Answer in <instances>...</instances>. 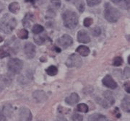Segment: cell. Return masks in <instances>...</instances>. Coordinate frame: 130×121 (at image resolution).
<instances>
[{"label": "cell", "instance_id": "obj_1", "mask_svg": "<svg viewBox=\"0 0 130 121\" xmlns=\"http://www.w3.org/2000/svg\"><path fill=\"white\" fill-rule=\"evenodd\" d=\"M16 19L9 14H5L0 21V30L5 34H10L17 26Z\"/></svg>", "mask_w": 130, "mask_h": 121}, {"label": "cell", "instance_id": "obj_2", "mask_svg": "<svg viewBox=\"0 0 130 121\" xmlns=\"http://www.w3.org/2000/svg\"><path fill=\"white\" fill-rule=\"evenodd\" d=\"M121 12L119 9L113 7L109 3H105L104 5V17L108 22L114 23H116L121 17Z\"/></svg>", "mask_w": 130, "mask_h": 121}, {"label": "cell", "instance_id": "obj_3", "mask_svg": "<svg viewBox=\"0 0 130 121\" xmlns=\"http://www.w3.org/2000/svg\"><path fill=\"white\" fill-rule=\"evenodd\" d=\"M64 25L68 29H74L78 24V17L76 12L67 9L62 14Z\"/></svg>", "mask_w": 130, "mask_h": 121}, {"label": "cell", "instance_id": "obj_4", "mask_svg": "<svg viewBox=\"0 0 130 121\" xmlns=\"http://www.w3.org/2000/svg\"><path fill=\"white\" fill-rule=\"evenodd\" d=\"M23 68V62L19 58H12L7 63L8 71L12 74H18Z\"/></svg>", "mask_w": 130, "mask_h": 121}, {"label": "cell", "instance_id": "obj_5", "mask_svg": "<svg viewBox=\"0 0 130 121\" xmlns=\"http://www.w3.org/2000/svg\"><path fill=\"white\" fill-rule=\"evenodd\" d=\"M103 99H100L99 103L104 108H108L115 103V97H113V94L111 92L109 91L103 92Z\"/></svg>", "mask_w": 130, "mask_h": 121}, {"label": "cell", "instance_id": "obj_6", "mask_svg": "<svg viewBox=\"0 0 130 121\" xmlns=\"http://www.w3.org/2000/svg\"><path fill=\"white\" fill-rule=\"evenodd\" d=\"M82 59L77 54L73 53L70 55L67 60L66 61V66L69 68H73V67H79L82 65Z\"/></svg>", "mask_w": 130, "mask_h": 121}, {"label": "cell", "instance_id": "obj_7", "mask_svg": "<svg viewBox=\"0 0 130 121\" xmlns=\"http://www.w3.org/2000/svg\"><path fill=\"white\" fill-rule=\"evenodd\" d=\"M32 115L31 111L26 107H22L19 110L20 121H31Z\"/></svg>", "mask_w": 130, "mask_h": 121}, {"label": "cell", "instance_id": "obj_8", "mask_svg": "<svg viewBox=\"0 0 130 121\" xmlns=\"http://www.w3.org/2000/svg\"><path fill=\"white\" fill-rule=\"evenodd\" d=\"M24 52L28 58L32 59L36 56V46L32 43H26L24 46Z\"/></svg>", "mask_w": 130, "mask_h": 121}, {"label": "cell", "instance_id": "obj_9", "mask_svg": "<svg viewBox=\"0 0 130 121\" xmlns=\"http://www.w3.org/2000/svg\"><path fill=\"white\" fill-rule=\"evenodd\" d=\"M58 43L61 47L67 48L73 43V38L71 37L69 35H63L61 37L58 39Z\"/></svg>", "mask_w": 130, "mask_h": 121}, {"label": "cell", "instance_id": "obj_10", "mask_svg": "<svg viewBox=\"0 0 130 121\" xmlns=\"http://www.w3.org/2000/svg\"><path fill=\"white\" fill-rule=\"evenodd\" d=\"M102 83L105 87L111 89H115L118 87V84L116 82V81L113 79V77L111 75L109 74L106 75L103 77L102 80Z\"/></svg>", "mask_w": 130, "mask_h": 121}, {"label": "cell", "instance_id": "obj_11", "mask_svg": "<svg viewBox=\"0 0 130 121\" xmlns=\"http://www.w3.org/2000/svg\"><path fill=\"white\" fill-rule=\"evenodd\" d=\"M77 41L81 43H88L91 41L88 31H86L85 30H80L77 33Z\"/></svg>", "mask_w": 130, "mask_h": 121}, {"label": "cell", "instance_id": "obj_12", "mask_svg": "<svg viewBox=\"0 0 130 121\" xmlns=\"http://www.w3.org/2000/svg\"><path fill=\"white\" fill-rule=\"evenodd\" d=\"M32 79V74L30 71H26L24 74H21L18 77V82L21 84H29Z\"/></svg>", "mask_w": 130, "mask_h": 121}, {"label": "cell", "instance_id": "obj_13", "mask_svg": "<svg viewBox=\"0 0 130 121\" xmlns=\"http://www.w3.org/2000/svg\"><path fill=\"white\" fill-rule=\"evenodd\" d=\"M32 97L38 103H44L48 99L46 93L42 90H36V91L33 92Z\"/></svg>", "mask_w": 130, "mask_h": 121}, {"label": "cell", "instance_id": "obj_14", "mask_svg": "<svg viewBox=\"0 0 130 121\" xmlns=\"http://www.w3.org/2000/svg\"><path fill=\"white\" fill-rule=\"evenodd\" d=\"M79 101V96L78 94L73 92L68 96L67 97L65 98V103L69 105H74L76 103H77Z\"/></svg>", "mask_w": 130, "mask_h": 121}, {"label": "cell", "instance_id": "obj_15", "mask_svg": "<svg viewBox=\"0 0 130 121\" xmlns=\"http://www.w3.org/2000/svg\"><path fill=\"white\" fill-rule=\"evenodd\" d=\"M11 83V79L9 76L2 75L0 76V92L4 89V87L9 86Z\"/></svg>", "mask_w": 130, "mask_h": 121}, {"label": "cell", "instance_id": "obj_16", "mask_svg": "<svg viewBox=\"0 0 130 121\" xmlns=\"http://www.w3.org/2000/svg\"><path fill=\"white\" fill-rule=\"evenodd\" d=\"M113 3L124 9H129V0H111Z\"/></svg>", "mask_w": 130, "mask_h": 121}, {"label": "cell", "instance_id": "obj_17", "mask_svg": "<svg viewBox=\"0 0 130 121\" xmlns=\"http://www.w3.org/2000/svg\"><path fill=\"white\" fill-rule=\"evenodd\" d=\"M76 52L78 53L79 55L83 56H88L90 53V48L88 47L85 46H79L76 49Z\"/></svg>", "mask_w": 130, "mask_h": 121}, {"label": "cell", "instance_id": "obj_18", "mask_svg": "<svg viewBox=\"0 0 130 121\" xmlns=\"http://www.w3.org/2000/svg\"><path fill=\"white\" fill-rule=\"evenodd\" d=\"M70 2H71L72 4L75 5V7L77 8L78 11L80 13H83L85 11V7L83 0H70Z\"/></svg>", "mask_w": 130, "mask_h": 121}, {"label": "cell", "instance_id": "obj_19", "mask_svg": "<svg viewBox=\"0 0 130 121\" xmlns=\"http://www.w3.org/2000/svg\"><path fill=\"white\" fill-rule=\"evenodd\" d=\"M121 108L126 112H130V102L129 97L126 96L121 101Z\"/></svg>", "mask_w": 130, "mask_h": 121}, {"label": "cell", "instance_id": "obj_20", "mask_svg": "<svg viewBox=\"0 0 130 121\" xmlns=\"http://www.w3.org/2000/svg\"><path fill=\"white\" fill-rule=\"evenodd\" d=\"M8 9H9V12L13 13V14H17L18 12V11L20 9V7L19 3L14 2H12L11 4H9V7H8Z\"/></svg>", "mask_w": 130, "mask_h": 121}, {"label": "cell", "instance_id": "obj_21", "mask_svg": "<svg viewBox=\"0 0 130 121\" xmlns=\"http://www.w3.org/2000/svg\"><path fill=\"white\" fill-rule=\"evenodd\" d=\"M47 36L46 35H38V36H35L34 37V41L35 43L39 45V46H41L43 45L47 40Z\"/></svg>", "mask_w": 130, "mask_h": 121}, {"label": "cell", "instance_id": "obj_22", "mask_svg": "<svg viewBox=\"0 0 130 121\" xmlns=\"http://www.w3.org/2000/svg\"><path fill=\"white\" fill-rule=\"evenodd\" d=\"M46 71L47 74L48 75L51 76H54L57 74V73H58V69H57V67H56L55 66H48L47 68Z\"/></svg>", "mask_w": 130, "mask_h": 121}, {"label": "cell", "instance_id": "obj_23", "mask_svg": "<svg viewBox=\"0 0 130 121\" xmlns=\"http://www.w3.org/2000/svg\"><path fill=\"white\" fill-rule=\"evenodd\" d=\"M43 30H44L43 27L42 25H39V24L34 25L33 27L32 28V32L34 34H36V35H38V34L41 33Z\"/></svg>", "mask_w": 130, "mask_h": 121}, {"label": "cell", "instance_id": "obj_24", "mask_svg": "<svg viewBox=\"0 0 130 121\" xmlns=\"http://www.w3.org/2000/svg\"><path fill=\"white\" fill-rule=\"evenodd\" d=\"M18 36L20 39H27L28 37V31L26 29H21L18 32Z\"/></svg>", "mask_w": 130, "mask_h": 121}, {"label": "cell", "instance_id": "obj_25", "mask_svg": "<svg viewBox=\"0 0 130 121\" xmlns=\"http://www.w3.org/2000/svg\"><path fill=\"white\" fill-rule=\"evenodd\" d=\"M77 109L79 112H84V113H86V112H88L89 110V107L88 106L85 104V103H81V104H79L77 107Z\"/></svg>", "mask_w": 130, "mask_h": 121}, {"label": "cell", "instance_id": "obj_26", "mask_svg": "<svg viewBox=\"0 0 130 121\" xmlns=\"http://www.w3.org/2000/svg\"><path fill=\"white\" fill-rule=\"evenodd\" d=\"M32 17V14H30V13H28V14L25 15V17H24L23 20V23L24 26H25V27H27V28H29V27H30V19H31Z\"/></svg>", "mask_w": 130, "mask_h": 121}, {"label": "cell", "instance_id": "obj_27", "mask_svg": "<svg viewBox=\"0 0 130 121\" xmlns=\"http://www.w3.org/2000/svg\"><path fill=\"white\" fill-rule=\"evenodd\" d=\"M123 62H124V61L122 59V58L120 57V56H118V57H116L113 59V66H120L121 65H122Z\"/></svg>", "mask_w": 130, "mask_h": 121}, {"label": "cell", "instance_id": "obj_28", "mask_svg": "<svg viewBox=\"0 0 130 121\" xmlns=\"http://www.w3.org/2000/svg\"><path fill=\"white\" fill-rule=\"evenodd\" d=\"M2 112H3V113L5 114L6 116L7 115L9 116L11 115V112H12V107H11V105H5L4 108H3Z\"/></svg>", "mask_w": 130, "mask_h": 121}, {"label": "cell", "instance_id": "obj_29", "mask_svg": "<svg viewBox=\"0 0 130 121\" xmlns=\"http://www.w3.org/2000/svg\"><path fill=\"white\" fill-rule=\"evenodd\" d=\"M101 1H102V0H86L87 4H88V5L89 7H90L99 5V4L101 2Z\"/></svg>", "mask_w": 130, "mask_h": 121}, {"label": "cell", "instance_id": "obj_30", "mask_svg": "<svg viewBox=\"0 0 130 121\" xmlns=\"http://www.w3.org/2000/svg\"><path fill=\"white\" fill-rule=\"evenodd\" d=\"M91 33L93 36H99L101 34V29L99 28V27H96V28H93L91 30Z\"/></svg>", "mask_w": 130, "mask_h": 121}, {"label": "cell", "instance_id": "obj_31", "mask_svg": "<svg viewBox=\"0 0 130 121\" xmlns=\"http://www.w3.org/2000/svg\"><path fill=\"white\" fill-rule=\"evenodd\" d=\"M93 23V19L90 17H86L84 19L83 25L85 27H90Z\"/></svg>", "mask_w": 130, "mask_h": 121}, {"label": "cell", "instance_id": "obj_32", "mask_svg": "<svg viewBox=\"0 0 130 121\" xmlns=\"http://www.w3.org/2000/svg\"><path fill=\"white\" fill-rule=\"evenodd\" d=\"M72 120L73 121H83V117L78 113H74L72 116Z\"/></svg>", "mask_w": 130, "mask_h": 121}, {"label": "cell", "instance_id": "obj_33", "mask_svg": "<svg viewBox=\"0 0 130 121\" xmlns=\"http://www.w3.org/2000/svg\"><path fill=\"white\" fill-rule=\"evenodd\" d=\"M101 114H98V113H94L90 115L88 118V121H97L98 117H100Z\"/></svg>", "mask_w": 130, "mask_h": 121}, {"label": "cell", "instance_id": "obj_34", "mask_svg": "<svg viewBox=\"0 0 130 121\" xmlns=\"http://www.w3.org/2000/svg\"><path fill=\"white\" fill-rule=\"evenodd\" d=\"M51 3L56 9L59 8L61 7V0H51Z\"/></svg>", "mask_w": 130, "mask_h": 121}, {"label": "cell", "instance_id": "obj_35", "mask_svg": "<svg viewBox=\"0 0 130 121\" xmlns=\"http://www.w3.org/2000/svg\"><path fill=\"white\" fill-rule=\"evenodd\" d=\"M9 56V54L7 52H6L3 49H0V58H4L5 57H7Z\"/></svg>", "mask_w": 130, "mask_h": 121}, {"label": "cell", "instance_id": "obj_36", "mask_svg": "<svg viewBox=\"0 0 130 121\" xmlns=\"http://www.w3.org/2000/svg\"><path fill=\"white\" fill-rule=\"evenodd\" d=\"M0 121H7V116L2 111H0Z\"/></svg>", "mask_w": 130, "mask_h": 121}, {"label": "cell", "instance_id": "obj_37", "mask_svg": "<svg viewBox=\"0 0 130 121\" xmlns=\"http://www.w3.org/2000/svg\"><path fill=\"white\" fill-rule=\"evenodd\" d=\"M124 74L126 76V77H129V67H126Z\"/></svg>", "mask_w": 130, "mask_h": 121}, {"label": "cell", "instance_id": "obj_38", "mask_svg": "<svg viewBox=\"0 0 130 121\" xmlns=\"http://www.w3.org/2000/svg\"><path fill=\"white\" fill-rule=\"evenodd\" d=\"M97 121H108V119H107L106 117L104 116V115H101L100 117H98V119Z\"/></svg>", "mask_w": 130, "mask_h": 121}, {"label": "cell", "instance_id": "obj_39", "mask_svg": "<svg viewBox=\"0 0 130 121\" xmlns=\"http://www.w3.org/2000/svg\"><path fill=\"white\" fill-rule=\"evenodd\" d=\"M125 89L126 91V92L130 93V89H129V83H126L125 84Z\"/></svg>", "mask_w": 130, "mask_h": 121}, {"label": "cell", "instance_id": "obj_40", "mask_svg": "<svg viewBox=\"0 0 130 121\" xmlns=\"http://www.w3.org/2000/svg\"><path fill=\"white\" fill-rule=\"evenodd\" d=\"M56 121H67V120L64 117H59L58 119L56 120Z\"/></svg>", "mask_w": 130, "mask_h": 121}, {"label": "cell", "instance_id": "obj_41", "mask_svg": "<svg viewBox=\"0 0 130 121\" xmlns=\"http://www.w3.org/2000/svg\"><path fill=\"white\" fill-rule=\"evenodd\" d=\"M4 9H5V6L2 2H0V13L4 10Z\"/></svg>", "mask_w": 130, "mask_h": 121}, {"label": "cell", "instance_id": "obj_42", "mask_svg": "<svg viewBox=\"0 0 130 121\" xmlns=\"http://www.w3.org/2000/svg\"><path fill=\"white\" fill-rule=\"evenodd\" d=\"M34 0H25V2H33Z\"/></svg>", "mask_w": 130, "mask_h": 121}, {"label": "cell", "instance_id": "obj_43", "mask_svg": "<svg viewBox=\"0 0 130 121\" xmlns=\"http://www.w3.org/2000/svg\"><path fill=\"white\" fill-rule=\"evenodd\" d=\"M128 63H129V64H130V56H129L128 57Z\"/></svg>", "mask_w": 130, "mask_h": 121}, {"label": "cell", "instance_id": "obj_44", "mask_svg": "<svg viewBox=\"0 0 130 121\" xmlns=\"http://www.w3.org/2000/svg\"><path fill=\"white\" fill-rule=\"evenodd\" d=\"M2 41H3V38H2V37L0 36V43H2Z\"/></svg>", "mask_w": 130, "mask_h": 121}, {"label": "cell", "instance_id": "obj_45", "mask_svg": "<svg viewBox=\"0 0 130 121\" xmlns=\"http://www.w3.org/2000/svg\"><path fill=\"white\" fill-rule=\"evenodd\" d=\"M66 1H67V2H70V0H66Z\"/></svg>", "mask_w": 130, "mask_h": 121}]
</instances>
